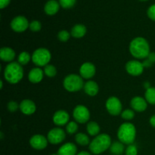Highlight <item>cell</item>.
<instances>
[{"mask_svg":"<svg viewBox=\"0 0 155 155\" xmlns=\"http://www.w3.org/2000/svg\"><path fill=\"white\" fill-rule=\"evenodd\" d=\"M126 155H137L138 154V149L136 145H129L127 149L125 150Z\"/></svg>","mask_w":155,"mask_h":155,"instance_id":"34","label":"cell"},{"mask_svg":"<svg viewBox=\"0 0 155 155\" xmlns=\"http://www.w3.org/2000/svg\"><path fill=\"white\" fill-rule=\"evenodd\" d=\"M70 115L67 111L64 110H59L54 114L52 117L53 123L56 126L62 127L67 125L69 123Z\"/></svg>","mask_w":155,"mask_h":155,"instance_id":"14","label":"cell"},{"mask_svg":"<svg viewBox=\"0 0 155 155\" xmlns=\"http://www.w3.org/2000/svg\"><path fill=\"white\" fill-rule=\"evenodd\" d=\"M51 54L48 49L45 48H39L32 54V61L36 66L45 67L51 61Z\"/></svg>","mask_w":155,"mask_h":155,"instance_id":"6","label":"cell"},{"mask_svg":"<svg viewBox=\"0 0 155 155\" xmlns=\"http://www.w3.org/2000/svg\"><path fill=\"white\" fill-rule=\"evenodd\" d=\"M136 136V130L133 124L129 122L124 123L120 126L117 131V137L120 142L124 145H132Z\"/></svg>","mask_w":155,"mask_h":155,"instance_id":"4","label":"cell"},{"mask_svg":"<svg viewBox=\"0 0 155 155\" xmlns=\"http://www.w3.org/2000/svg\"><path fill=\"white\" fill-rule=\"evenodd\" d=\"M30 27L28 21L24 16H17L11 21V28L17 33H22Z\"/></svg>","mask_w":155,"mask_h":155,"instance_id":"10","label":"cell"},{"mask_svg":"<svg viewBox=\"0 0 155 155\" xmlns=\"http://www.w3.org/2000/svg\"><path fill=\"white\" fill-rule=\"evenodd\" d=\"M149 122H150V124L155 128V114L151 117V118H150L149 120Z\"/></svg>","mask_w":155,"mask_h":155,"instance_id":"40","label":"cell"},{"mask_svg":"<svg viewBox=\"0 0 155 155\" xmlns=\"http://www.w3.org/2000/svg\"><path fill=\"white\" fill-rule=\"evenodd\" d=\"M83 89L86 95H89V96H95L98 94L99 87L96 82L93 81V80H89L85 83Z\"/></svg>","mask_w":155,"mask_h":155,"instance_id":"20","label":"cell"},{"mask_svg":"<svg viewBox=\"0 0 155 155\" xmlns=\"http://www.w3.org/2000/svg\"><path fill=\"white\" fill-rule=\"evenodd\" d=\"M147 58L149 61H151L153 64L155 63V52H150Z\"/></svg>","mask_w":155,"mask_h":155,"instance_id":"39","label":"cell"},{"mask_svg":"<svg viewBox=\"0 0 155 155\" xmlns=\"http://www.w3.org/2000/svg\"><path fill=\"white\" fill-rule=\"evenodd\" d=\"M44 74L48 77H54L57 74V70L56 68L52 64H47L44 67Z\"/></svg>","mask_w":155,"mask_h":155,"instance_id":"28","label":"cell"},{"mask_svg":"<svg viewBox=\"0 0 155 155\" xmlns=\"http://www.w3.org/2000/svg\"><path fill=\"white\" fill-rule=\"evenodd\" d=\"M126 71L129 74L134 77L141 75L143 73L144 68L142 62H140L139 61L132 60L127 62L126 64Z\"/></svg>","mask_w":155,"mask_h":155,"instance_id":"11","label":"cell"},{"mask_svg":"<svg viewBox=\"0 0 155 155\" xmlns=\"http://www.w3.org/2000/svg\"><path fill=\"white\" fill-rule=\"evenodd\" d=\"M11 0H0V8L3 9L4 8L7 7L10 3Z\"/></svg>","mask_w":155,"mask_h":155,"instance_id":"37","label":"cell"},{"mask_svg":"<svg viewBox=\"0 0 155 155\" xmlns=\"http://www.w3.org/2000/svg\"><path fill=\"white\" fill-rule=\"evenodd\" d=\"M19 109L24 114L31 115L36 111V106L32 100L24 99L20 103Z\"/></svg>","mask_w":155,"mask_h":155,"instance_id":"16","label":"cell"},{"mask_svg":"<svg viewBox=\"0 0 155 155\" xmlns=\"http://www.w3.org/2000/svg\"><path fill=\"white\" fill-rule=\"evenodd\" d=\"M141 1H147V0H141Z\"/></svg>","mask_w":155,"mask_h":155,"instance_id":"44","label":"cell"},{"mask_svg":"<svg viewBox=\"0 0 155 155\" xmlns=\"http://www.w3.org/2000/svg\"><path fill=\"white\" fill-rule=\"evenodd\" d=\"M96 68L95 65L91 62H85L80 68V74L82 78L85 80H89L95 76Z\"/></svg>","mask_w":155,"mask_h":155,"instance_id":"13","label":"cell"},{"mask_svg":"<svg viewBox=\"0 0 155 155\" xmlns=\"http://www.w3.org/2000/svg\"><path fill=\"white\" fill-rule=\"evenodd\" d=\"M66 126V131L68 134H74L78 130V124L75 121L69 122Z\"/></svg>","mask_w":155,"mask_h":155,"instance_id":"29","label":"cell"},{"mask_svg":"<svg viewBox=\"0 0 155 155\" xmlns=\"http://www.w3.org/2000/svg\"><path fill=\"white\" fill-rule=\"evenodd\" d=\"M135 117V112L133 110L131 109H127L124 110V111L121 113V117L126 120H130L133 119Z\"/></svg>","mask_w":155,"mask_h":155,"instance_id":"30","label":"cell"},{"mask_svg":"<svg viewBox=\"0 0 155 155\" xmlns=\"http://www.w3.org/2000/svg\"><path fill=\"white\" fill-rule=\"evenodd\" d=\"M51 155H58V154H51Z\"/></svg>","mask_w":155,"mask_h":155,"instance_id":"43","label":"cell"},{"mask_svg":"<svg viewBox=\"0 0 155 155\" xmlns=\"http://www.w3.org/2000/svg\"><path fill=\"white\" fill-rule=\"evenodd\" d=\"M142 64H143L144 68H150V67L152 66V64H153L152 62H151V61L148 60V58H145V60L143 61Z\"/></svg>","mask_w":155,"mask_h":155,"instance_id":"38","label":"cell"},{"mask_svg":"<svg viewBox=\"0 0 155 155\" xmlns=\"http://www.w3.org/2000/svg\"><path fill=\"white\" fill-rule=\"evenodd\" d=\"M48 139L42 135L36 134L32 136L30 139V145L36 150H43L48 145Z\"/></svg>","mask_w":155,"mask_h":155,"instance_id":"12","label":"cell"},{"mask_svg":"<svg viewBox=\"0 0 155 155\" xmlns=\"http://www.w3.org/2000/svg\"><path fill=\"white\" fill-rule=\"evenodd\" d=\"M144 86H145V88L146 89H149V88H151V86H150V83H148V82H145V83H144Z\"/></svg>","mask_w":155,"mask_h":155,"instance_id":"42","label":"cell"},{"mask_svg":"<svg viewBox=\"0 0 155 155\" xmlns=\"http://www.w3.org/2000/svg\"><path fill=\"white\" fill-rule=\"evenodd\" d=\"M130 52L137 59H145L150 54V45L143 37H136L130 44Z\"/></svg>","mask_w":155,"mask_h":155,"instance_id":"1","label":"cell"},{"mask_svg":"<svg viewBox=\"0 0 155 155\" xmlns=\"http://www.w3.org/2000/svg\"><path fill=\"white\" fill-rule=\"evenodd\" d=\"M147 15H148V18H150L152 21H155V4L152 5L151 6H150L148 9V12H147Z\"/></svg>","mask_w":155,"mask_h":155,"instance_id":"36","label":"cell"},{"mask_svg":"<svg viewBox=\"0 0 155 155\" xmlns=\"http://www.w3.org/2000/svg\"><path fill=\"white\" fill-rule=\"evenodd\" d=\"M29 28L33 32H39L42 29V24L39 21H33L30 22Z\"/></svg>","mask_w":155,"mask_h":155,"instance_id":"33","label":"cell"},{"mask_svg":"<svg viewBox=\"0 0 155 155\" xmlns=\"http://www.w3.org/2000/svg\"><path fill=\"white\" fill-rule=\"evenodd\" d=\"M110 151L114 155H121L125 151L124 144L121 142H114L111 143Z\"/></svg>","mask_w":155,"mask_h":155,"instance_id":"23","label":"cell"},{"mask_svg":"<svg viewBox=\"0 0 155 155\" xmlns=\"http://www.w3.org/2000/svg\"><path fill=\"white\" fill-rule=\"evenodd\" d=\"M60 8V3L56 0H49L47 2L44 7V11L48 15H54L57 13Z\"/></svg>","mask_w":155,"mask_h":155,"instance_id":"21","label":"cell"},{"mask_svg":"<svg viewBox=\"0 0 155 155\" xmlns=\"http://www.w3.org/2000/svg\"><path fill=\"white\" fill-rule=\"evenodd\" d=\"M15 58V52L12 48L9 47H2L0 50V58L5 62L13 61Z\"/></svg>","mask_w":155,"mask_h":155,"instance_id":"19","label":"cell"},{"mask_svg":"<svg viewBox=\"0 0 155 155\" xmlns=\"http://www.w3.org/2000/svg\"><path fill=\"white\" fill-rule=\"evenodd\" d=\"M71 36V33H70L69 32L67 31V30H61V31L59 32L58 34V39L61 42H65L70 39Z\"/></svg>","mask_w":155,"mask_h":155,"instance_id":"31","label":"cell"},{"mask_svg":"<svg viewBox=\"0 0 155 155\" xmlns=\"http://www.w3.org/2000/svg\"><path fill=\"white\" fill-rule=\"evenodd\" d=\"M77 0H59L60 5L64 8H71L74 7Z\"/></svg>","mask_w":155,"mask_h":155,"instance_id":"32","label":"cell"},{"mask_svg":"<svg viewBox=\"0 0 155 155\" xmlns=\"http://www.w3.org/2000/svg\"><path fill=\"white\" fill-rule=\"evenodd\" d=\"M86 27L83 24H76L72 27L71 31V34L73 37L80 39L83 37L86 33Z\"/></svg>","mask_w":155,"mask_h":155,"instance_id":"22","label":"cell"},{"mask_svg":"<svg viewBox=\"0 0 155 155\" xmlns=\"http://www.w3.org/2000/svg\"><path fill=\"white\" fill-rule=\"evenodd\" d=\"M18 108H20V104H18L15 101H11L8 104V109L9 111L15 112Z\"/></svg>","mask_w":155,"mask_h":155,"instance_id":"35","label":"cell"},{"mask_svg":"<svg viewBox=\"0 0 155 155\" xmlns=\"http://www.w3.org/2000/svg\"><path fill=\"white\" fill-rule=\"evenodd\" d=\"M130 105L133 110L138 112H143L146 110L148 107V102L145 98L140 96H136L132 98L130 101Z\"/></svg>","mask_w":155,"mask_h":155,"instance_id":"15","label":"cell"},{"mask_svg":"<svg viewBox=\"0 0 155 155\" xmlns=\"http://www.w3.org/2000/svg\"><path fill=\"white\" fill-rule=\"evenodd\" d=\"M84 82L81 76L77 74H70L67 76L63 81V86L68 92H76L84 87Z\"/></svg>","mask_w":155,"mask_h":155,"instance_id":"5","label":"cell"},{"mask_svg":"<svg viewBox=\"0 0 155 155\" xmlns=\"http://www.w3.org/2000/svg\"><path fill=\"white\" fill-rule=\"evenodd\" d=\"M77 148L76 145L71 142H67L59 148L58 151V155H76Z\"/></svg>","mask_w":155,"mask_h":155,"instance_id":"18","label":"cell"},{"mask_svg":"<svg viewBox=\"0 0 155 155\" xmlns=\"http://www.w3.org/2000/svg\"><path fill=\"white\" fill-rule=\"evenodd\" d=\"M65 137H66L65 132L59 127L51 129L47 135L48 142L52 145H58V144L61 143L65 139Z\"/></svg>","mask_w":155,"mask_h":155,"instance_id":"9","label":"cell"},{"mask_svg":"<svg viewBox=\"0 0 155 155\" xmlns=\"http://www.w3.org/2000/svg\"><path fill=\"white\" fill-rule=\"evenodd\" d=\"M30 60H32V56H30V53L27 52V51L21 52L18 58V62L22 66L27 64Z\"/></svg>","mask_w":155,"mask_h":155,"instance_id":"26","label":"cell"},{"mask_svg":"<svg viewBox=\"0 0 155 155\" xmlns=\"http://www.w3.org/2000/svg\"><path fill=\"white\" fill-rule=\"evenodd\" d=\"M24 77V69L18 62L12 61L5 68L4 77L8 83L16 84L22 80Z\"/></svg>","mask_w":155,"mask_h":155,"instance_id":"2","label":"cell"},{"mask_svg":"<svg viewBox=\"0 0 155 155\" xmlns=\"http://www.w3.org/2000/svg\"><path fill=\"white\" fill-rule=\"evenodd\" d=\"M77 155H92V154H91L89 152H88V151H80V152H79Z\"/></svg>","mask_w":155,"mask_h":155,"instance_id":"41","label":"cell"},{"mask_svg":"<svg viewBox=\"0 0 155 155\" xmlns=\"http://www.w3.org/2000/svg\"><path fill=\"white\" fill-rule=\"evenodd\" d=\"M73 117L79 124H85L90 119V112L86 106L80 104L76 106L75 108L74 109Z\"/></svg>","mask_w":155,"mask_h":155,"instance_id":"8","label":"cell"},{"mask_svg":"<svg viewBox=\"0 0 155 155\" xmlns=\"http://www.w3.org/2000/svg\"><path fill=\"white\" fill-rule=\"evenodd\" d=\"M106 109L107 112L112 116H117L122 113V103L118 98L111 96L106 101Z\"/></svg>","mask_w":155,"mask_h":155,"instance_id":"7","label":"cell"},{"mask_svg":"<svg viewBox=\"0 0 155 155\" xmlns=\"http://www.w3.org/2000/svg\"><path fill=\"white\" fill-rule=\"evenodd\" d=\"M75 140L78 145L86 146L90 144V139L89 136L83 133H78L75 136Z\"/></svg>","mask_w":155,"mask_h":155,"instance_id":"25","label":"cell"},{"mask_svg":"<svg viewBox=\"0 0 155 155\" xmlns=\"http://www.w3.org/2000/svg\"><path fill=\"white\" fill-rule=\"evenodd\" d=\"M111 145V139L109 135L102 133L95 136L89 144V150L94 154H100L107 151Z\"/></svg>","mask_w":155,"mask_h":155,"instance_id":"3","label":"cell"},{"mask_svg":"<svg viewBox=\"0 0 155 155\" xmlns=\"http://www.w3.org/2000/svg\"><path fill=\"white\" fill-rule=\"evenodd\" d=\"M44 71L40 68H34L29 72L28 80L32 83H39L43 79Z\"/></svg>","mask_w":155,"mask_h":155,"instance_id":"17","label":"cell"},{"mask_svg":"<svg viewBox=\"0 0 155 155\" xmlns=\"http://www.w3.org/2000/svg\"><path fill=\"white\" fill-rule=\"evenodd\" d=\"M145 98L147 102L151 104H155V87H151L146 89Z\"/></svg>","mask_w":155,"mask_h":155,"instance_id":"27","label":"cell"},{"mask_svg":"<svg viewBox=\"0 0 155 155\" xmlns=\"http://www.w3.org/2000/svg\"><path fill=\"white\" fill-rule=\"evenodd\" d=\"M87 133L92 136H97L99 135L100 133V127L96 122L94 121H89L86 127Z\"/></svg>","mask_w":155,"mask_h":155,"instance_id":"24","label":"cell"}]
</instances>
